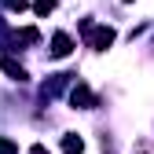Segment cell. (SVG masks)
Listing matches in <instances>:
<instances>
[{
    "label": "cell",
    "mask_w": 154,
    "mask_h": 154,
    "mask_svg": "<svg viewBox=\"0 0 154 154\" xmlns=\"http://www.w3.org/2000/svg\"><path fill=\"white\" fill-rule=\"evenodd\" d=\"M0 154H18V147H15L11 140H0Z\"/></svg>",
    "instance_id": "52a82bcc"
},
{
    "label": "cell",
    "mask_w": 154,
    "mask_h": 154,
    "mask_svg": "<svg viewBox=\"0 0 154 154\" xmlns=\"http://www.w3.org/2000/svg\"><path fill=\"white\" fill-rule=\"evenodd\" d=\"M81 150H85V140L81 136H73V132L63 136V154H81Z\"/></svg>",
    "instance_id": "5b68a950"
},
{
    "label": "cell",
    "mask_w": 154,
    "mask_h": 154,
    "mask_svg": "<svg viewBox=\"0 0 154 154\" xmlns=\"http://www.w3.org/2000/svg\"><path fill=\"white\" fill-rule=\"evenodd\" d=\"M132 154H154V150H150L147 143H140V147H136V150H132Z\"/></svg>",
    "instance_id": "9c48e42d"
},
{
    "label": "cell",
    "mask_w": 154,
    "mask_h": 154,
    "mask_svg": "<svg viewBox=\"0 0 154 154\" xmlns=\"http://www.w3.org/2000/svg\"><path fill=\"white\" fill-rule=\"evenodd\" d=\"M29 154H48V147H41V143H37V147H29Z\"/></svg>",
    "instance_id": "30bf717a"
},
{
    "label": "cell",
    "mask_w": 154,
    "mask_h": 154,
    "mask_svg": "<svg viewBox=\"0 0 154 154\" xmlns=\"http://www.w3.org/2000/svg\"><path fill=\"white\" fill-rule=\"evenodd\" d=\"M4 4H8L11 11H26V0H4Z\"/></svg>",
    "instance_id": "ba28073f"
},
{
    "label": "cell",
    "mask_w": 154,
    "mask_h": 154,
    "mask_svg": "<svg viewBox=\"0 0 154 154\" xmlns=\"http://www.w3.org/2000/svg\"><path fill=\"white\" fill-rule=\"evenodd\" d=\"M0 66H4L8 77H15V81H26V66H22V63H15L11 55H4V59H0Z\"/></svg>",
    "instance_id": "277c9868"
},
{
    "label": "cell",
    "mask_w": 154,
    "mask_h": 154,
    "mask_svg": "<svg viewBox=\"0 0 154 154\" xmlns=\"http://www.w3.org/2000/svg\"><path fill=\"white\" fill-rule=\"evenodd\" d=\"M70 51H73V41H70L66 33H55L51 37V55H55V59H66Z\"/></svg>",
    "instance_id": "3957f363"
},
{
    "label": "cell",
    "mask_w": 154,
    "mask_h": 154,
    "mask_svg": "<svg viewBox=\"0 0 154 154\" xmlns=\"http://www.w3.org/2000/svg\"><path fill=\"white\" fill-rule=\"evenodd\" d=\"M81 29H85V37H88V48H95V51H106V48L114 44V29H110V26H92V22H85Z\"/></svg>",
    "instance_id": "6da1fadb"
},
{
    "label": "cell",
    "mask_w": 154,
    "mask_h": 154,
    "mask_svg": "<svg viewBox=\"0 0 154 154\" xmlns=\"http://www.w3.org/2000/svg\"><path fill=\"white\" fill-rule=\"evenodd\" d=\"M70 103H73L77 110H88V106H95V95H92V88H88L85 81H77V85L70 88Z\"/></svg>",
    "instance_id": "7a4b0ae2"
},
{
    "label": "cell",
    "mask_w": 154,
    "mask_h": 154,
    "mask_svg": "<svg viewBox=\"0 0 154 154\" xmlns=\"http://www.w3.org/2000/svg\"><path fill=\"white\" fill-rule=\"evenodd\" d=\"M33 8H37V15H51L55 11V0H33Z\"/></svg>",
    "instance_id": "8992f818"
}]
</instances>
